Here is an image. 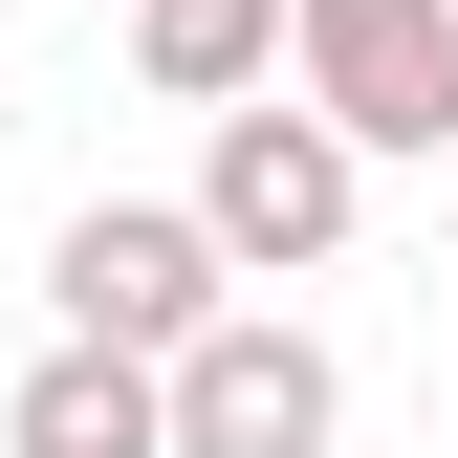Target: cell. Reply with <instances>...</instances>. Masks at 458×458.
Segmentation results:
<instances>
[{
  "label": "cell",
  "mask_w": 458,
  "mask_h": 458,
  "mask_svg": "<svg viewBox=\"0 0 458 458\" xmlns=\"http://www.w3.org/2000/svg\"><path fill=\"white\" fill-rule=\"evenodd\" d=\"M350 218H371V153L327 131L306 88H284V109H262V88L218 109V153H197V241L241 262V284H306V262H350Z\"/></svg>",
  "instance_id": "6da1fadb"
},
{
  "label": "cell",
  "mask_w": 458,
  "mask_h": 458,
  "mask_svg": "<svg viewBox=\"0 0 458 458\" xmlns=\"http://www.w3.org/2000/svg\"><path fill=\"white\" fill-rule=\"evenodd\" d=\"M327 437H350V371L306 306H218L197 350H153V458H327Z\"/></svg>",
  "instance_id": "7a4b0ae2"
},
{
  "label": "cell",
  "mask_w": 458,
  "mask_h": 458,
  "mask_svg": "<svg viewBox=\"0 0 458 458\" xmlns=\"http://www.w3.org/2000/svg\"><path fill=\"white\" fill-rule=\"evenodd\" d=\"M284 88L350 153H458V0H284Z\"/></svg>",
  "instance_id": "3957f363"
},
{
  "label": "cell",
  "mask_w": 458,
  "mask_h": 458,
  "mask_svg": "<svg viewBox=\"0 0 458 458\" xmlns=\"http://www.w3.org/2000/svg\"><path fill=\"white\" fill-rule=\"evenodd\" d=\"M44 306H66L88 350H197V327L241 306V262L197 241V197H88L66 241H44Z\"/></svg>",
  "instance_id": "277c9868"
},
{
  "label": "cell",
  "mask_w": 458,
  "mask_h": 458,
  "mask_svg": "<svg viewBox=\"0 0 458 458\" xmlns=\"http://www.w3.org/2000/svg\"><path fill=\"white\" fill-rule=\"evenodd\" d=\"M0 458H153V350H44L22 393H0Z\"/></svg>",
  "instance_id": "5b68a950"
},
{
  "label": "cell",
  "mask_w": 458,
  "mask_h": 458,
  "mask_svg": "<svg viewBox=\"0 0 458 458\" xmlns=\"http://www.w3.org/2000/svg\"><path fill=\"white\" fill-rule=\"evenodd\" d=\"M131 66L175 88V109H241L284 66V0H131Z\"/></svg>",
  "instance_id": "8992f818"
}]
</instances>
